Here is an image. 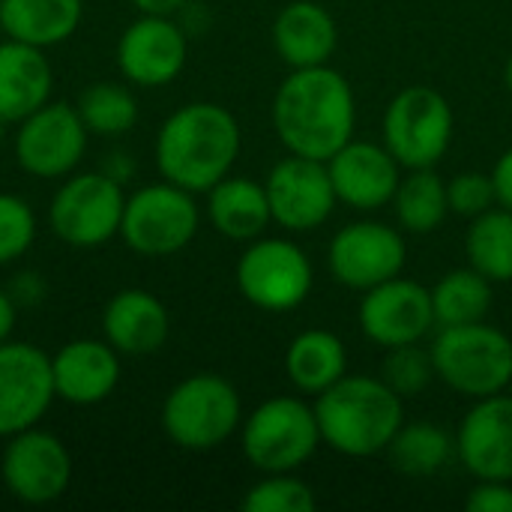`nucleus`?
Instances as JSON below:
<instances>
[{"label":"nucleus","mask_w":512,"mask_h":512,"mask_svg":"<svg viewBox=\"0 0 512 512\" xmlns=\"http://www.w3.org/2000/svg\"><path fill=\"white\" fill-rule=\"evenodd\" d=\"M87 126L78 108L66 102H45L30 117L18 123L15 132V159L21 171L39 180L66 177L84 159Z\"/></svg>","instance_id":"obj_13"},{"label":"nucleus","mask_w":512,"mask_h":512,"mask_svg":"<svg viewBox=\"0 0 512 512\" xmlns=\"http://www.w3.org/2000/svg\"><path fill=\"white\" fill-rule=\"evenodd\" d=\"M456 456V435L435 423H402L387 447L393 471L405 477H435Z\"/></svg>","instance_id":"obj_29"},{"label":"nucleus","mask_w":512,"mask_h":512,"mask_svg":"<svg viewBox=\"0 0 512 512\" xmlns=\"http://www.w3.org/2000/svg\"><path fill=\"white\" fill-rule=\"evenodd\" d=\"M201 228L195 192L177 183H150L126 195L120 237L141 258H168L183 252Z\"/></svg>","instance_id":"obj_8"},{"label":"nucleus","mask_w":512,"mask_h":512,"mask_svg":"<svg viewBox=\"0 0 512 512\" xmlns=\"http://www.w3.org/2000/svg\"><path fill=\"white\" fill-rule=\"evenodd\" d=\"M84 15V0H0V27L6 39L36 48L66 42Z\"/></svg>","instance_id":"obj_25"},{"label":"nucleus","mask_w":512,"mask_h":512,"mask_svg":"<svg viewBox=\"0 0 512 512\" xmlns=\"http://www.w3.org/2000/svg\"><path fill=\"white\" fill-rule=\"evenodd\" d=\"M243 426V402L231 381L198 372L171 387L162 402V429L171 444L189 453H207L234 438Z\"/></svg>","instance_id":"obj_4"},{"label":"nucleus","mask_w":512,"mask_h":512,"mask_svg":"<svg viewBox=\"0 0 512 512\" xmlns=\"http://www.w3.org/2000/svg\"><path fill=\"white\" fill-rule=\"evenodd\" d=\"M447 201L450 213L456 216H480L498 204L495 195V180L486 171H459L453 180H447Z\"/></svg>","instance_id":"obj_35"},{"label":"nucleus","mask_w":512,"mask_h":512,"mask_svg":"<svg viewBox=\"0 0 512 512\" xmlns=\"http://www.w3.org/2000/svg\"><path fill=\"white\" fill-rule=\"evenodd\" d=\"M3 126H6V123H3V120H0V141H3Z\"/></svg>","instance_id":"obj_41"},{"label":"nucleus","mask_w":512,"mask_h":512,"mask_svg":"<svg viewBox=\"0 0 512 512\" xmlns=\"http://www.w3.org/2000/svg\"><path fill=\"white\" fill-rule=\"evenodd\" d=\"M207 219L228 240H258L273 222L264 183L234 174L222 177L213 189H207Z\"/></svg>","instance_id":"obj_24"},{"label":"nucleus","mask_w":512,"mask_h":512,"mask_svg":"<svg viewBox=\"0 0 512 512\" xmlns=\"http://www.w3.org/2000/svg\"><path fill=\"white\" fill-rule=\"evenodd\" d=\"M189 0H132V6L138 12H147V15H174L177 9H183Z\"/></svg>","instance_id":"obj_38"},{"label":"nucleus","mask_w":512,"mask_h":512,"mask_svg":"<svg viewBox=\"0 0 512 512\" xmlns=\"http://www.w3.org/2000/svg\"><path fill=\"white\" fill-rule=\"evenodd\" d=\"M432 312L435 327H462L486 321L492 312V282L477 273L471 264L447 270L432 288Z\"/></svg>","instance_id":"obj_28"},{"label":"nucleus","mask_w":512,"mask_h":512,"mask_svg":"<svg viewBox=\"0 0 512 512\" xmlns=\"http://www.w3.org/2000/svg\"><path fill=\"white\" fill-rule=\"evenodd\" d=\"M189 60V36L171 15L135 18L117 39V66L138 87L171 84Z\"/></svg>","instance_id":"obj_17"},{"label":"nucleus","mask_w":512,"mask_h":512,"mask_svg":"<svg viewBox=\"0 0 512 512\" xmlns=\"http://www.w3.org/2000/svg\"><path fill=\"white\" fill-rule=\"evenodd\" d=\"M360 330L369 342L387 348L423 342L435 327L432 294L426 285L396 276L363 291L357 309Z\"/></svg>","instance_id":"obj_16"},{"label":"nucleus","mask_w":512,"mask_h":512,"mask_svg":"<svg viewBox=\"0 0 512 512\" xmlns=\"http://www.w3.org/2000/svg\"><path fill=\"white\" fill-rule=\"evenodd\" d=\"M0 39H3V27H0Z\"/></svg>","instance_id":"obj_42"},{"label":"nucleus","mask_w":512,"mask_h":512,"mask_svg":"<svg viewBox=\"0 0 512 512\" xmlns=\"http://www.w3.org/2000/svg\"><path fill=\"white\" fill-rule=\"evenodd\" d=\"M321 444L348 459L387 453L405 423V399L372 375H345L315 396Z\"/></svg>","instance_id":"obj_3"},{"label":"nucleus","mask_w":512,"mask_h":512,"mask_svg":"<svg viewBox=\"0 0 512 512\" xmlns=\"http://www.w3.org/2000/svg\"><path fill=\"white\" fill-rule=\"evenodd\" d=\"M405 261H408V243L402 237V228L375 219H360L339 228L327 249L330 276L339 285L360 294L387 279L402 276Z\"/></svg>","instance_id":"obj_11"},{"label":"nucleus","mask_w":512,"mask_h":512,"mask_svg":"<svg viewBox=\"0 0 512 512\" xmlns=\"http://www.w3.org/2000/svg\"><path fill=\"white\" fill-rule=\"evenodd\" d=\"M285 375L297 393L318 396L348 375V348L330 330H303L285 351Z\"/></svg>","instance_id":"obj_26"},{"label":"nucleus","mask_w":512,"mask_h":512,"mask_svg":"<svg viewBox=\"0 0 512 512\" xmlns=\"http://www.w3.org/2000/svg\"><path fill=\"white\" fill-rule=\"evenodd\" d=\"M36 240L33 207L12 192H0V267L18 261Z\"/></svg>","instance_id":"obj_34"},{"label":"nucleus","mask_w":512,"mask_h":512,"mask_svg":"<svg viewBox=\"0 0 512 512\" xmlns=\"http://www.w3.org/2000/svg\"><path fill=\"white\" fill-rule=\"evenodd\" d=\"M102 330L105 342L114 345L120 354L147 357L168 342L171 315L156 294L144 288H126L108 300L102 312Z\"/></svg>","instance_id":"obj_22"},{"label":"nucleus","mask_w":512,"mask_h":512,"mask_svg":"<svg viewBox=\"0 0 512 512\" xmlns=\"http://www.w3.org/2000/svg\"><path fill=\"white\" fill-rule=\"evenodd\" d=\"M126 195L108 171L75 174L51 198L48 225L72 249H96L120 234Z\"/></svg>","instance_id":"obj_10"},{"label":"nucleus","mask_w":512,"mask_h":512,"mask_svg":"<svg viewBox=\"0 0 512 512\" xmlns=\"http://www.w3.org/2000/svg\"><path fill=\"white\" fill-rule=\"evenodd\" d=\"M15 330V303L12 297L0 288V342H6Z\"/></svg>","instance_id":"obj_39"},{"label":"nucleus","mask_w":512,"mask_h":512,"mask_svg":"<svg viewBox=\"0 0 512 512\" xmlns=\"http://www.w3.org/2000/svg\"><path fill=\"white\" fill-rule=\"evenodd\" d=\"M234 279L249 306L282 315L306 303L315 285V267L294 240L261 234L246 243Z\"/></svg>","instance_id":"obj_9"},{"label":"nucleus","mask_w":512,"mask_h":512,"mask_svg":"<svg viewBox=\"0 0 512 512\" xmlns=\"http://www.w3.org/2000/svg\"><path fill=\"white\" fill-rule=\"evenodd\" d=\"M240 147V123L225 105L189 102L159 126L156 168L168 183L198 195L231 174Z\"/></svg>","instance_id":"obj_2"},{"label":"nucleus","mask_w":512,"mask_h":512,"mask_svg":"<svg viewBox=\"0 0 512 512\" xmlns=\"http://www.w3.org/2000/svg\"><path fill=\"white\" fill-rule=\"evenodd\" d=\"M78 114L90 135H126L138 123V102L123 84H93L78 99Z\"/></svg>","instance_id":"obj_31"},{"label":"nucleus","mask_w":512,"mask_h":512,"mask_svg":"<svg viewBox=\"0 0 512 512\" xmlns=\"http://www.w3.org/2000/svg\"><path fill=\"white\" fill-rule=\"evenodd\" d=\"M390 204L396 210V222L402 231L417 234V237L432 234L444 225L450 213L447 180H441L435 168H408Z\"/></svg>","instance_id":"obj_27"},{"label":"nucleus","mask_w":512,"mask_h":512,"mask_svg":"<svg viewBox=\"0 0 512 512\" xmlns=\"http://www.w3.org/2000/svg\"><path fill=\"white\" fill-rule=\"evenodd\" d=\"M465 255L492 285L512 282V210L495 204L474 216L465 234Z\"/></svg>","instance_id":"obj_30"},{"label":"nucleus","mask_w":512,"mask_h":512,"mask_svg":"<svg viewBox=\"0 0 512 512\" xmlns=\"http://www.w3.org/2000/svg\"><path fill=\"white\" fill-rule=\"evenodd\" d=\"M330 180L339 204L372 213L393 201L396 186L402 180V165L396 156L375 141H348L339 153L327 159Z\"/></svg>","instance_id":"obj_19"},{"label":"nucleus","mask_w":512,"mask_h":512,"mask_svg":"<svg viewBox=\"0 0 512 512\" xmlns=\"http://www.w3.org/2000/svg\"><path fill=\"white\" fill-rule=\"evenodd\" d=\"M273 129L288 153L327 162L357 129V99L348 78L324 66L291 69L273 96Z\"/></svg>","instance_id":"obj_1"},{"label":"nucleus","mask_w":512,"mask_h":512,"mask_svg":"<svg viewBox=\"0 0 512 512\" xmlns=\"http://www.w3.org/2000/svg\"><path fill=\"white\" fill-rule=\"evenodd\" d=\"M57 399L90 408L105 402L120 384V351L99 339H75L51 357Z\"/></svg>","instance_id":"obj_20"},{"label":"nucleus","mask_w":512,"mask_h":512,"mask_svg":"<svg viewBox=\"0 0 512 512\" xmlns=\"http://www.w3.org/2000/svg\"><path fill=\"white\" fill-rule=\"evenodd\" d=\"M381 378L402 399L420 396L432 384V378H435L432 351L429 348H420V342L399 345V348H387V357L381 363Z\"/></svg>","instance_id":"obj_33"},{"label":"nucleus","mask_w":512,"mask_h":512,"mask_svg":"<svg viewBox=\"0 0 512 512\" xmlns=\"http://www.w3.org/2000/svg\"><path fill=\"white\" fill-rule=\"evenodd\" d=\"M246 512H312L318 498L309 483L291 474H264L240 501Z\"/></svg>","instance_id":"obj_32"},{"label":"nucleus","mask_w":512,"mask_h":512,"mask_svg":"<svg viewBox=\"0 0 512 512\" xmlns=\"http://www.w3.org/2000/svg\"><path fill=\"white\" fill-rule=\"evenodd\" d=\"M456 456L474 480L512 483V396L474 399L456 432Z\"/></svg>","instance_id":"obj_18"},{"label":"nucleus","mask_w":512,"mask_h":512,"mask_svg":"<svg viewBox=\"0 0 512 512\" xmlns=\"http://www.w3.org/2000/svg\"><path fill=\"white\" fill-rule=\"evenodd\" d=\"M246 462L261 474H291L303 468L321 447L315 405L297 396H273L261 402L240 426Z\"/></svg>","instance_id":"obj_6"},{"label":"nucleus","mask_w":512,"mask_h":512,"mask_svg":"<svg viewBox=\"0 0 512 512\" xmlns=\"http://www.w3.org/2000/svg\"><path fill=\"white\" fill-rule=\"evenodd\" d=\"M492 180H495V195H498V204L512 210V147L504 150L492 168Z\"/></svg>","instance_id":"obj_37"},{"label":"nucleus","mask_w":512,"mask_h":512,"mask_svg":"<svg viewBox=\"0 0 512 512\" xmlns=\"http://www.w3.org/2000/svg\"><path fill=\"white\" fill-rule=\"evenodd\" d=\"M273 48L291 69L324 66L336 54L339 27L330 9L318 0H291L273 18Z\"/></svg>","instance_id":"obj_21"},{"label":"nucleus","mask_w":512,"mask_h":512,"mask_svg":"<svg viewBox=\"0 0 512 512\" xmlns=\"http://www.w3.org/2000/svg\"><path fill=\"white\" fill-rule=\"evenodd\" d=\"M465 507L471 512H512V483L477 480V486L465 498Z\"/></svg>","instance_id":"obj_36"},{"label":"nucleus","mask_w":512,"mask_h":512,"mask_svg":"<svg viewBox=\"0 0 512 512\" xmlns=\"http://www.w3.org/2000/svg\"><path fill=\"white\" fill-rule=\"evenodd\" d=\"M435 378L468 399H486L504 393L512 384V339L486 324L438 327L429 345Z\"/></svg>","instance_id":"obj_5"},{"label":"nucleus","mask_w":512,"mask_h":512,"mask_svg":"<svg viewBox=\"0 0 512 512\" xmlns=\"http://www.w3.org/2000/svg\"><path fill=\"white\" fill-rule=\"evenodd\" d=\"M264 189L273 222L291 234L321 228L339 204L327 162L312 156L288 153L285 159H279L270 168Z\"/></svg>","instance_id":"obj_12"},{"label":"nucleus","mask_w":512,"mask_h":512,"mask_svg":"<svg viewBox=\"0 0 512 512\" xmlns=\"http://www.w3.org/2000/svg\"><path fill=\"white\" fill-rule=\"evenodd\" d=\"M456 132V114L450 99L435 87H405L399 90L381 120L384 147L396 156V162L408 168H435Z\"/></svg>","instance_id":"obj_7"},{"label":"nucleus","mask_w":512,"mask_h":512,"mask_svg":"<svg viewBox=\"0 0 512 512\" xmlns=\"http://www.w3.org/2000/svg\"><path fill=\"white\" fill-rule=\"evenodd\" d=\"M54 399L51 357L30 342H0V438L39 426Z\"/></svg>","instance_id":"obj_15"},{"label":"nucleus","mask_w":512,"mask_h":512,"mask_svg":"<svg viewBox=\"0 0 512 512\" xmlns=\"http://www.w3.org/2000/svg\"><path fill=\"white\" fill-rule=\"evenodd\" d=\"M504 81H507V90L512 93V54L510 60H507V66H504Z\"/></svg>","instance_id":"obj_40"},{"label":"nucleus","mask_w":512,"mask_h":512,"mask_svg":"<svg viewBox=\"0 0 512 512\" xmlns=\"http://www.w3.org/2000/svg\"><path fill=\"white\" fill-rule=\"evenodd\" d=\"M0 477L15 501L51 504L72 483V456L57 435L33 426L6 438Z\"/></svg>","instance_id":"obj_14"},{"label":"nucleus","mask_w":512,"mask_h":512,"mask_svg":"<svg viewBox=\"0 0 512 512\" xmlns=\"http://www.w3.org/2000/svg\"><path fill=\"white\" fill-rule=\"evenodd\" d=\"M54 72L45 48L0 39V120L21 123L36 108L51 102Z\"/></svg>","instance_id":"obj_23"}]
</instances>
